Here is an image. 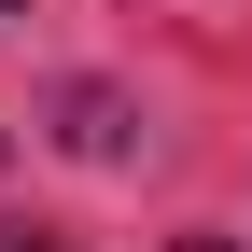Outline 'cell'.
Returning <instances> with one entry per match:
<instances>
[{
    "label": "cell",
    "mask_w": 252,
    "mask_h": 252,
    "mask_svg": "<svg viewBox=\"0 0 252 252\" xmlns=\"http://www.w3.org/2000/svg\"><path fill=\"white\" fill-rule=\"evenodd\" d=\"M0 252H14V238H0Z\"/></svg>",
    "instance_id": "3957f363"
},
{
    "label": "cell",
    "mask_w": 252,
    "mask_h": 252,
    "mask_svg": "<svg viewBox=\"0 0 252 252\" xmlns=\"http://www.w3.org/2000/svg\"><path fill=\"white\" fill-rule=\"evenodd\" d=\"M182 252H224V238H182Z\"/></svg>",
    "instance_id": "7a4b0ae2"
},
{
    "label": "cell",
    "mask_w": 252,
    "mask_h": 252,
    "mask_svg": "<svg viewBox=\"0 0 252 252\" xmlns=\"http://www.w3.org/2000/svg\"><path fill=\"white\" fill-rule=\"evenodd\" d=\"M70 154H126V98L84 84V98H70Z\"/></svg>",
    "instance_id": "6da1fadb"
}]
</instances>
